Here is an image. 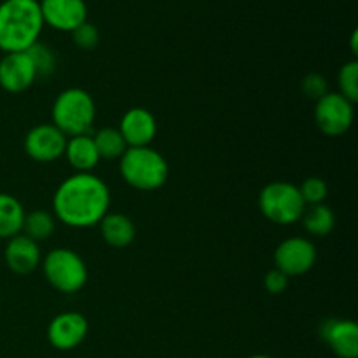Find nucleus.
Returning a JSON list of instances; mask_svg holds the SVG:
<instances>
[{
  "label": "nucleus",
  "mask_w": 358,
  "mask_h": 358,
  "mask_svg": "<svg viewBox=\"0 0 358 358\" xmlns=\"http://www.w3.org/2000/svg\"><path fill=\"white\" fill-rule=\"evenodd\" d=\"M90 324L86 317L77 311H65L56 315L48 327V339L56 350L69 352L77 348L86 339Z\"/></svg>",
  "instance_id": "nucleus-10"
},
{
  "label": "nucleus",
  "mask_w": 358,
  "mask_h": 358,
  "mask_svg": "<svg viewBox=\"0 0 358 358\" xmlns=\"http://www.w3.org/2000/svg\"><path fill=\"white\" fill-rule=\"evenodd\" d=\"M66 140L55 124H37L24 136L23 149L37 163H52L65 154Z\"/></svg>",
  "instance_id": "nucleus-9"
},
{
  "label": "nucleus",
  "mask_w": 358,
  "mask_h": 358,
  "mask_svg": "<svg viewBox=\"0 0 358 358\" xmlns=\"http://www.w3.org/2000/svg\"><path fill=\"white\" fill-rule=\"evenodd\" d=\"M37 80L28 52H7L0 58V87L7 93H23Z\"/></svg>",
  "instance_id": "nucleus-12"
},
{
  "label": "nucleus",
  "mask_w": 358,
  "mask_h": 358,
  "mask_svg": "<svg viewBox=\"0 0 358 358\" xmlns=\"http://www.w3.org/2000/svg\"><path fill=\"white\" fill-rule=\"evenodd\" d=\"M248 358H273V357H268V355H252V357H248Z\"/></svg>",
  "instance_id": "nucleus-29"
},
{
  "label": "nucleus",
  "mask_w": 358,
  "mask_h": 358,
  "mask_svg": "<svg viewBox=\"0 0 358 358\" xmlns=\"http://www.w3.org/2000/svg\"><path fill=\"white\" fill-rule=\"evenodd\" d=\"M44 28L37 0H3L0 3V51L24 52L38 42Z\"/></svg>",
  "instance_id": "nucleus-2"
},
{
  "label": "nucleus",
  "mask_w": 358,
  "mask_h": 358,
  "mask_svg": "<svg viewBox=\"0 0 358 358\" xmlns=\"http://www.w3.org/2000/svg\"><path fill=\"white\" fill-rule=\"evenodd\" d=\"M55 231V217L44 210H35L24 215L23 231L21 233L34 241H44Z\"/></svg>",
  "instance_id": "nucleus-21"
},
{
  "label": "nucleus",
  "mask_w": 358,
  "mask_h": 358,
  "mask_svg": "<svg viewBox=\"0 0 358 358\" xmlns=\"http://www.w3.org/2000/svg\"><path fill=\"white\" fill-rule=\"evenodd\" d=\"M100 159H121L122 154L128 150L124 138L117 128H101L93 135Z\"/></svg>",
  "instance_id": "nucleus-20"
},
{
  "label": "nucleus",
  "mask_w": 358,
  "mask_h": 358,
  "mask_svg": "<svg viewBox=\"0 0 358 358\" xmlns=\"http://www.w3.org/2000/svg\"><path fill=\"white\" fill-rule=\"evenodd\" d=\"M339 93L348 98L352 103L358 100V62H348L341 66L338 73Z\"/></svg>",
  "instance_id": "nucleus-23"
},
{
  "label": "nucleus",
  "mask_w": 358,
  "mask_h": 358,
  "mask_svg": "<svg viewBox=\"0 0 358 358\" xmlns=\"http://www.w3.org/2000/svg\"><path fill=\"white\" fill-rule=\"evenodd\" d=\"M353 117H355L353 103L341 93L329 91L315 105V122L318 129L327 136L345 135L352 128Z\"/></svg>",
  "instance_id": "nucleus-7"
},
{
  "label": "nucleus",
  "mask_w": 358,
  "mask_h": 358,
  "mask_svg": "<svg viewBox=\"0 0 358 358\" xmlns=\"http://www.w3.org/2000/svg\"><path fill=\"white\" fill-rule=\"evenodd\" d=\"M320 336L339 358L358 357V325L353 320L329 318L322 324Z\"/></svg>",
  "instance_id": "nucleus-14"
},
{
  "label": "nucleus",
  "mask_w": 358,
  "mask_h": 358,
  "mask_svg": "<svg viewBox=\"0 0 358 358\" xmlns=\"http://www.w3.org/2000/svg\"><path fill=\"white\" fill-rule=\"evenodd\" d=\"M24 215L27 213L20 199L7 192H0V238L2 240H9L16 234H21Z\"/></svg>",
  "instance_id": "nucleus-18"
},
{
  "label": "nucleus",
  "mask_w": 358,
  "mask_h": 358,
  "mask_svg": "<svg viewBox=\"0 0 358 358\" xmlns=\"http://www.w3.org/2000/svg\"><path fill=\"white\" fill-rule=\"evenodd\" d=\"M42 271L49 285L63 294H76L87 282V266L77 252L55 248L42 261Z\"/></svg>",
  "instance_id": "nucleus-5"
},
{
  "label": "nucleus",
  "mask_w": 358,
  "mask_h": 358,
  "mask_svg": "<svg viewBox=\"0 0 358 358\" xmlns=\"http://www.w3.org/2000/svg\"><path fill=\"white\" fill-rule=\"evenodd\" d=\"M98 226L105 243L114 248L129 247L136 236L135 224L124 213H107Z\"/></svg>",
  "instance_id": "nucleus-17"
},
{
  "label": "nucleus",
  "mask_w": 358,
  "mask_h": 358,
  "mask_svg": "<svg viewBox=\"0 0 358 358\" xmlns=\"http://www.w3.org/2000/svg\"><path fill=\"white\" fill-rule=\"evenodd\" d=\"M317 262V248L313 241L303 236H294L282 241L275 250V268L289 278L306 275Z\"/></svg>",
  "instance_id": "nucleus-8"
},
{
  "label": "nucleus",
  "mask_w": 358,
  "mask_h": 358,
  "mask_svg": "<svg viewBox=\"0 0 358 358\" xmlns=\"http://www.w3.org/2000/svg\"><path fill=\"white\" fill-rule=\"evenodd\" d=\"M110 208V191L93 173H73L52 196L55 217L69 227L86 229L100 224Z\"/></svg>",
  "instance_id": "nucleus-1"
},
{
  "label": "nucleus",
  "mask_w": 358,
  "mask_h": 358,
  "mask_svg": "<svg viewBox=\"0 0 358 358\" xmlns=\"http://www.w3.org/2000/svg\"><path fill=\"white\" fill-rule=\"evenodd\" d=\"M38 3L44 24L55 30L72 34L87 21V6L84 0H42Z\"/></svg>",
  "instance_id": "nucleus-11"
},
{
  "label": "nucleus",
  "mask_w": 358,
  "mask_h": 358,
  "mask_svg": "<svg viewBox=\"0 0 358 358\" xmlns=\"http://www.w3.org/2000/svg\"><path fill=\"white\" fill-rule=\"evenodd\" d=\"M117 129L128 147H149L156 138L157 121L147 108L133 107L124 112Z\"/></svg>",
  "instance_id": "nucleus-13"
},
{
  "label": "nucleus",
  "mask_w": 358,
  "mask_h": 358,
  "mask_svg": "<svg viewBox=\"0 0 358 358\" xmlns=\"http://www.w3.org/2000/svg\"><path fill=\"white\" fill-rule=\"evenodd\" d=\"M299 194L303 198L304 205H320L325 201L329 194V185L324 178L320 177H310L299 185Z\"/></svg>",
  "instance_id": "nucleus-24"
},
{
  "label": "nucleus",
  "mask_w": 358,
  "mask_h": 358,
  "mask_svg": "<svg viewBox=\"0 0 358 358\" xmlns=\"http://www.w3.org/2000/svg\"><path fill=\"white\" fill-rule=\"evenodd\" d=\"M7 268L16 275H28L41 264V248L37 241L30 240L23 233L9 238L3 250Z\"/></svg>",
  "instance_id": "nucleus-15"
},
{
  "label": "nucleus",
  "mask_w": 358,
  "mask_h": 358,
  "mask_svg": "<svg viewBox=\"0 0 358 358\" xmlns=\"http://www.w3.org/2000/svg\"><path fill=\"white\" fill-rule=\"evenodd\" d=\"M119 171L136 191H156L168 180V163L152 147H128L119 159Z\"/></svg>",
  "instance_id": "nucleus-3"
},
{
  "label": "nucleus",
  "mask_w": 358,
  "mask_h": 358,
  "mask_svg": "<svg viewBox=\"0 0 358 358\" xmlns=\"http://www.w3.org/2000/svg\"><path fill=\"white\" fill-rule=\"evenodd\" d=\"M72 38L80 49H93L96 48L98 41H100V34H98V28L94 24L86 21V23H83L72 31Z\"/></svg>",
  "instance_id": "nucleus-26"
},
{
  "label": "nucleus",
  "mask_w": 358,
  "mask_h": 358,
  "mask_svg": "<svg viewBox=\"0 0 358 358\" xmlns=\"http://www.w3.org/2000/svg\"><path fill=\"white\" fill-rule=\"evenodd\" d=\"M27 52L35 66L37 79L38 77H49L56 70V55L48 45L41 44V42H35Z\"/></svg>",
  "instance_id": "nucleus-22"
},
{
  "label": "nucleus",
  "mask_w": 358,
  "mask_h": 358,
  "mask_svg": "<svg viewBox=\"0 0 358 358\" xmlns=\"http://www.w3.org/2000/svg\"><path fill=\"white\" fill-rule=\"evenodd\" d=\"M301 90H303V93L310 100L318 101L322 96H325L329 93L327 79L324 76H320V73H308L303 79V83H301Z\"/></svg>",
  "instance_id": "nucleus-25"
},
{
  "label": "nucleus",
  "mask_w": 358,
  "mask_h": 358,
  "mask_svg": "<svg viewBox=\"0 0 358 358\" xmlns=\"http://www.w3.org/2000/svg\"><path fill=\"white\" fill-rule=\"evenodd\" d=\"M262 215L280 226H290L303 217L304 205L297 185L290 182H271L259 194Z\"/></svg>",
  "instance_id": "nucleus-6"
},
{
  "label": "nucleus",
  "mask_w": 358,
  "mask_h": 358,
  "mask_svg": "<svg viewBox=\"0 0 358 358\" xmlns=\"http://www.w3.org/2000/svg\"><path fill=\"white\" fill-rule=\"evenodd\" d=\"M357 38H358V34H357V31H353V35H352V51H353V55H357V52H358Z\"/></svg>",
  "instance_id": "nucleus-28"
},
{
  "label": "nucleus",
  "mask_w": 358,
  "mask_h": 358,
  "mask_svg": "<svg viewBox=\"0 0 358 358\" xmlns=\"http://www.w3.org/2000/svg\"><path fill=\"white\" fill-rule=\"evenodd\" d=\"M264 287L269 294L278 296V294L285 292L287 287H289V276L280 271V269H271V271L266 273Z\"/></svg>",
  "instance_id": "nucleus-27"
},
{
  "label": "nucleus",
  "mask_w": 358,
  "mask_h": 358,
  "mask_svg": "<svg viewBox=\"0 0 358 358\" xmlns=\"http://www.w3.org/2000/svg\"><path fill=\"white\" fill-rule=\"evenodd\" d=\"M70 166L76 170V173H91L100 163V154L91 135H77L70 136L66 140L65 154Z\"/></svg>",
  "instance_id": "nucleus-16"
},
{
  "label": "nucleus",
  "mask_w": 358,
  "mask_h": 358,
  "mask_svg": "<svg viewBox=\"0 0 358 358\" xmlns=\"http://www.w3.org/2000/svg\"><path fill=\"white\" fill-rule=\"evenodd\" d=\"M52 124L66 136L90 135L96 117L93 96L80 87H69L56 96L51 110Z\"/></svg>",
  "instance_id": "nucleus-4"
},
{
  "label": "nucleus",
  "mask_w": 358,
  "mask_h": 358,
  "mask_svg": "<svg viewBox=\"0 0 358 358\" xmlns=\"http://www.w3.org/2000/svg\"><path fill=\"white\" fill-rule=\"evenodd\" d=\"M301 220H303L304 229L313 236H327L336 226L334 212L331 210V206L324 205V203L306 206Z\"/></svg>",
  "instance_id": "nucleus-19"
}]
</instances>
